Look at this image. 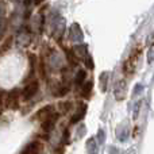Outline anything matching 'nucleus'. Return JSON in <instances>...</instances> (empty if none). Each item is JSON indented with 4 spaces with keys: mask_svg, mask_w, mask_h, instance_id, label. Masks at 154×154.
<instances>
[{
    "mask_svg": "<svg viewBox=\"0 0 154 154\" xmlns=\"http://www.w3.org/2000/svg\"><path fill=\"white\" fill-rule=\"evenodd\" d=\"M22 96V92L19 89H11L5 96V108L8 109H18L19 107V99Z\"/></svg>",
    "mask_w": 154,
    "mask_h": 154,
    "instance_id": "1",
    "label": "nucleus"
},
{
    "mask_svg": "<svg viewBox=\"0 0 154 154\" xmlns=\"http://www.w3.org/2000/svg\"><path fill=\"white\" fill-rule=\"evenodd\" d=\"M85 77H87V72H85V70H80V72L77 73L76 79H75V84L76 85H81L82 81L85 80Z\"/></svg>",
    "mask_w": 154,
    "mask_h": 154,
    "instance_id": "8",
    "label": "nucleus"
},
{
    "mask_svg": "<svg viewBox=\"0 0 154 154\" xmlns=\"http://www.w3.org/2000/svg\"><path fill=\"white\" fill-rule=\"evenodd\" d=\"M68 92H69V87H62V88H60L58 91H56V93H54V95L60 97V96H65Z\"/></svg>",
    "mask_w": 154,
    "mask_h": 154,
    "instance_id": "10",
    "label": "nucleus"
},
{
    "mask_svg": "<svg viewBox=\"0 0 154 154\" xmlns=\"http://www.w3.org/2000/svg\"><path fill=\"white\" fill-rule=\"evenodd\" d=\"M42 149V143L39 141H31L23 150L20 154H38Z\"/></svg>",
    "mask_w": 154,
    "mask_h": 154,
    "instance_id": "5",
    "label": "nucleus"
},
{
    "mask_svg": "<svg viewBox=\"0 0 154 154\" xmlns=\"http://www.w3.org/2000/svg\"><path fill=\"white\" fill-rule=\"evenodd\" d=\"M5 108V100H4V93L0 92V115L3 114V111H4Z\"/></svg>",
    "mask_w": 154,
    "mask_h": 154,
    "instance_id": "11",
    "label": "nucleus"
},
{
    "mask_svg": "<svg viewBox=\"0 0 154 154\" xmlns=\"http://www.w3.org/2000/svg\"><path fill=\"white\" fill-rule=\"evenodd\" d=\"M60 109H61V114H68V112L72 109V103H70V101L60 103Z\"/></svg>",
    "mask_w": 154,
    "mask_h": 154,
    "instance_id": "9",
    "label": "nucleus"
},
{
    "mask_svg": "<svg viewBox=\"0 0 154 154\" xmlns=\"http://www.w3.org/2000/svg\"><path fill=\"white\" fill-rule=\"evenodd\" d=\"M39 91V81L38 80H32V81L27 82L26 87L22 89V97L23 100H31Z\"/></svg>",
    "mask_w": 154,
    "mask_h": 154,
    "instance_id": "2",
    "label": "nucleus"
},
{
    "mask_svg": "<svg viewBox=\"0 0 154 154\" xmlns=\"http://www.w3.org/2000/svg\"><path fill=\"white\" fill-rule=\"evenodd\" d=\"M85 111H87V106H80V108L77 109V112L72 116V119H70V123H73V125H75V123L80 122V120L84 118Z\"/></svg>",
    "mask_w": 154,
    "mask_h": 154,
    "instance_id": "7",
    "label": "nucleus"
},
{
    "mask_svg": "<svg viewBox=\"0 0 154 154\" xmlns=\"http://www.w3.org/2000/svg\"><path fill=\"white\" fill-rule=\"evenodd\" d=\"M85 65H87L88 69H93V62H92V57L88 56L87 57V61H85Z\"/></svg>",
    "mask_w": 154,
    "mask_h": 154,
    "instance_id": "12",
    "label": "nucleus"
},
{
    "mask_svg": "<svg viewBox=\"0 0 154 154\" xmlns=\"http://www.w3.org/2000/svg\"><path fill=\"white\" fill-rule=\"evenodd\" d=\"M51 114H54V107L53 106H45V107H42V108H39L37 112H35V116H34V119L35 120H45L46 118H49Z\"/></svg>",
    "mask_w": 154,
    "mask_h": 154,
    "instance_id": "4",
    "label": "nucleus"
},
{
    "mask_svg": "<svg viewBox=\"0 0 154 154\" xmlns=\"http://www.w3.org/2000/svg\"><path fill=\"white\" fill-rule=\"evenodd\" d=\"M60 116H61V114L54 112V114H51L49 118H46V119L42 122V125H41V128H42L43 133H50V131L56 127V125H57V122H58Z\"/></svg>",
    "mask_w": 154,
    "mask_h": 154,
    "instance_id": "3",
    "label": "nucleus"
},
{
    "mask_svg": "<svg viewBox=\"0 0 154 154\" xmlns=\"http://www.w3.org/2000/svg\"><path fill=\"white\" fill-rule=\"evenodd\" d=\"M93 91V81H87L81 88V96L84 99H89Z\"/></svg>",
    "mask_w": 154,
    "mask_h": 154,
    "instance_id": "6",
    "label": "nucleus"
}]
</instances>
